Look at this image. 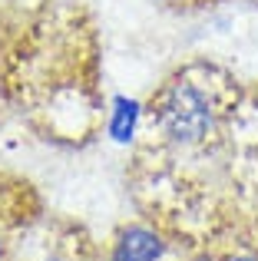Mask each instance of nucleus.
Masks as SVG:
<instances>
[{"label":"nucleus","instance_id":"5","mask_svg":"<svg viewBox=\"0 0 258 261\" xmlns=\"http://www.w3.org/2000/svg\"><path fill=\"white\" fill-rule=\"evenodd\" d=\"M232 261H258V258H255V255H235Z\"/></svg>","mask_w":258,"mask_h":261},{"label":"nucleus","instance_id":"3","mask_svg":"<svg viewBox=\"0 0 258 261\" xmlns=\"http://www.w3.org/2000/svg\"><path fill=\"white\" fill-rule=\"evenodd\" d=\"M166 238L152 225H126L110 248V261H162Z\"/></svg>","mask_w":258,"mask_h":261},{"label":"nucleus","instance_id":"1","mask_svg":"<svg viewBox=\"0 0 258 261\" xmlns=\"http://www.w3.org/2000/svg\"><path fill=\"white\" fill-rule=\"evenodd\" d=\"M225 76L209 63L182 66L146 102V119L162 146L192 152L222 133L225 119Z\"/></svg>","mask_w":258,"mask_h":261},{"label":"nucleus","instance_id":"4","mask_svg":"<svg viewBox=\"0 0 258 261\" xmlns=\"http://www.w3.org/2000/svg\"><path fill=\"white\" fill-rule=\"evenodd\" d=\"M159 4H166V7H175V10H192V7H202V4H209V0H159Z\"/></svg>","mask_w":258,"mask_h":261},{"label":"nucleus","instance_id":"6","mask_svg":"<svg viewBox=\"0 0 258 261\" xmlns=\"http://www.w3.org/2000/svg\"><path fill=\"white\" fill-rule=\"evenodd\" d=\"M43 261H73V258H66V255H50V258H43Z\"/></svg>","mask_w":258,"mask_h":261},{"label":"nucleus","instance_id":"2","mask_svg":"<svg viewBox=\"0 0 258 261\" xmlns=\"http://www.w3.org/2000/svg\"><path fill=\"white\" fill-rule=\"evenodd\" d=\"M146 122V102L136 96L116 93L106 102V139L113 146H133Z\"/></svg>","mask_w":258,"mask_h":261},{"label":"nucleus","instance_id":"7","mask_svg":"<svg viewBox=\"0 0 258 261\" xmlns=\"http://www.w3.org/2000/svg\"><path fill=\"white\" fill-rule=\"evenodd\" d=\"M7 258V245H4V238H0V261Z\"/></svg>","mask_w":258,"mask_h":261}]
</instances>
